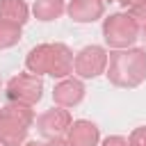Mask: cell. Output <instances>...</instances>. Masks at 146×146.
I'll list each match as a JSON object with an SVG mask.
<instances>
[{
	"mask_svg": "<svg viewBox=\"0 0 146 146\" xmlns=\"http://www.w3.org/2000/svg\"><path fill=\"white\" fill-rule=\"evenodd\" d=\"M107 78L116 87H137L146 80V50L123 48L107 55Z\"/></svg>",
	"mask_w": 146,
	"mask_h": 146,
	"instance_id": "6da1fadb",
	"label": "cell"
},
{
	"mask_svg": "<svg viewBox=\"0 0 146 146\" xmlns=\"http://www.w3.org/2000/svg\"><path fill=\"white\" fill-rule=\"evenodd\" d=\"M73 52L64 43H41L27 52L25 66L32 75L48 73L52 78H66L73 73Z\"/></svg>",
	"mask_w": 146,
	"mask_h": 146,
	"instance_id": "7a4b0ae2",
	"label": "cell"
},
{
	"mask_svg": "<svg viewBox=\"0 0 146 146\" xmlns=\"http://www.w3.org/2000/svg\"><path fill=\"white\" fill-rule=\"evenodd\" d=\"M34 121V112L27 105L9 103L0 110V146H21Z\"/></svg>",
	"mask_w": 146,
	"mask_h": 146,
	"instance_id": "3957f363",
	"label": "cell"
},
{
	"mask_svg": "<svg viewBox=\"0 0 146 146\" xmlns=\"http://www.w3.org/2000/svg\"><path fill=\"white\" fill-rule=\"evenodd\" d=\"M103 36L107 46L123 50V48H130L139 39V25L135 23L130 14H112L103 23Z\"/></svg>",
	"mask_w": 146,
	"mask_h": 146,
	"instance_id": "277c9868",
	"label": "cell"
},
{
	"mask_svg": "<svg viewBox=\"0 0 146 146\" xmlns=\"http://www.w3.org/2000/svg\"><path fill=\"white\" fill-rule=\"evenodd\" d=\"M41 91H43V82L39 80V75L32 73H21L7 82V98L11 103H21L27 107L41 100Z\"/></svg>",
	"mask_w": 146,
	"mask_h": 146,
	"instance_id": "5b68a950",
	"label": "cell"
},
{
	"mask_svg": "<svg viewBox=\"0 0 146 146\" xmlns=\"http://www.w3.org/2000/svg\"><path fill=\"white\" fill-rule=\"evenodd\" d=\"M105 68H107V52L100 46H87L73 59V71L80 78H96Z\"/></svg>",
	"mask_w": 146,
	"mask_h": 146,
	"instance_id": "8992f818",
	"label": "cell"
},
{
	"mask_svg": "<svg viewBox=\"0 0 146 146\" xmlns=\"http://www.w3.org/2000/svg\"><path fill=\"white\" fill-rule=\"evenodd\" d=\"M36 128L43 137L48 139H59L64 132H68L71 128V114L64 107H52L48 112H43L36 119Z\"/></svg>",
	"mask_w": 146,
	"mask_h": 146,
	"instance_id": "52a82bcc",
	"label": "cell"
},
{
	"mask_svg": "<svg viewBox=\"0 0 146 146\" xmlns=\"http://www.w3.org/2000/svg\"><path fill=\"white\" fill-rule=\"evenodd\" d=\"M66 11L75 23H91L103 16L105 5H103V0H71Z\"/></svg>",
	"mask_w": 146,
	"mask_h": 146,
	"instance_id": "ba28073f",
	"label": "cell"
},
{
	"mask_svg": "<svg viewBox=\"0 0 146 146\" xmlns=\"http://www.w3.org/2000/svg\"><path fill=\"white\" fill-rule=\"evenodd\" d=\"M52 98H55V103H59L62 107H73V105H78L82 98H84V84L80 82V80H62L57 87H55V91H52Z\"/></svg>",
	"mask_w": 146,
	"mask_h": 146,
	"instance_id": "9c48e42d",
	"label": "cell"
},
{
	"mask_svg": "<svg viewBox=\"0 0 146 146\" xmlns=\"http://www.w3.org/2000/svg\"><path fill=\"white\" fill-rule=\"evenodd\" d=\"M68 141L73 146H98V128L91 121H73L68 128Z\"/></svg>",
	"mask_w": 146,
	"mask_h": 146,
	"instance_id": "30bf717a",
	"label": "cell"
},
{
	"mask_svg": "<svg viewBox=\"0 0 146 146\" xmlns=\"http://www.w3.org/2000/svg\"><path fill=\"white\" fill-rule=\"evenodd\" d=\"M0 21L23 25L27 21V5L23 0H0Z\"/></svg>",
	"mask_w": 146,
	"mask_h": 146,
	"instance_id": "8fae6325",
	"label": "cell"
},
{
	"mask_svg": "<svg viewBox=\"0 0 146 146\" xmlns=\"http://www.w3.org/2000/svg\"><path fill=\"white\" fill-rule=\"evenodd\" d=\"M64 0H36L34 2V16L39 21H55L64 14Z\"/></svg>",
	"mask_w": 146,
	"mask_h": 146,
	"instance_id": "7c38bea8",
	"label": "cell"
},
{
	"mask_svg": "<svg viewBox=\"0 0 146 146\" xmlns=\"http://www.w3.org/2000/svg\"><path fill=\"white\" fill-rule=\"evenodd\" d=\"M21 41V25L0 21V48H11Z\"/></svg>",
	"mask_w": 146,
	"mask_h": 146,
	"instance_id": "4fadbf2b",
	"label": "cell"
},
{
	"mask_svg": "<svg viewBox=\"0 0 146 146\" xmlns=\"http://www.w3.org/2000/svg\"><path fill=\"white\" fill-rule=\"evenodd\" d=\"M128 146H146V125L135 128L128 137Z\"/></svg>",
	"mask_w": 146,
	"mask_h": 146,
	"instance_id": "5bb4252c",
	"label": "cell"
},
{
	"mask_svg": "<svg viewBox=\"0 0 146 146\" xmlns=\"http://www.w3.org/2000/svg\"><path fill=\"white\" fill-rule=\"evenodd\" d=\"M132 18H135V23L139 25V30L146 25V2H141V5H137V7H132L130 11H128Z\"/></svg>",
	"mask_w": 146,
	"mask_h": 146,
	"instance_id": "9a60e30c",
	"label": "cell"
},
{
	"mask_svg": "<svg viewBox=\"0 0 146 146\" xmlns=\"http://www.w3.org/2000/svg\"><path fill=\"white\" fill-rule=\"evenodd\" d=\"M103 146H128V139H125V137L114 135V137H107V139L103 141Z\"/></svg>",
	"mask_w": 146,
	"mask_h": 146,
	"instance_id": "2e32d148",
	"label": "cell"
},
{
	"mask_svg": "<svg viewBox=\"0 0 146 146\" xmlns=\"http://www.w3.org/2000/svg\"><path fill=\"white\" fill-rule=\"evenodd\" d=\"M123 7H128V9H132V7H137V5H141V2H146V0H119Z\"/></svg>",
	"mask_w": 146,
	"mask_h": 146,
	"instance_id": "e0dca14e",
	"label": "cell"
},
{
	"mask_svg": "<svg viewBox=\"0 0 146 146\" xmlns=\"http://www.w3.org/2000/svg\"><path fill=\"white\" fill-rule=\"evenodd\" d=\"M50 146H73V144H71L68 139H62V137H59V139H52Z\"/></svg>",
	"mask_w": 146,
	"mask_h": 146,
	"instance_id": "ac0fdd59",
	"label": "cell"
},
{
	"mask_svg": "<svg viewBox=\"0 0 146 146\" xmlns=\"http://www.w3.org/2000/svg\"><path fill=\"white\" fill-rule=\"evenodd\" d=\"M25 146H46V144H41V141H27Z\"/></svg>",
	"mask_w": 146,
	"mask_h": 146,
	"instance_id": "d6986e66",
	"label": "cell"
},
{
	"mask_svg": "<svg viewBox=\"0 0 146 146\" xmlns=\"http://www.w3.org/2000/svg\"><path fill=\"white\" fill-rule=\"evenodd\" d=\"M139 32H141V34H144V39H146V25H144V27H141Z\"/></svg>",
	"mask_w": 146,
	"mask_h": 146,
	"instance_id": "ffe728a7",
	"label": "cell"
}]
</instances>
